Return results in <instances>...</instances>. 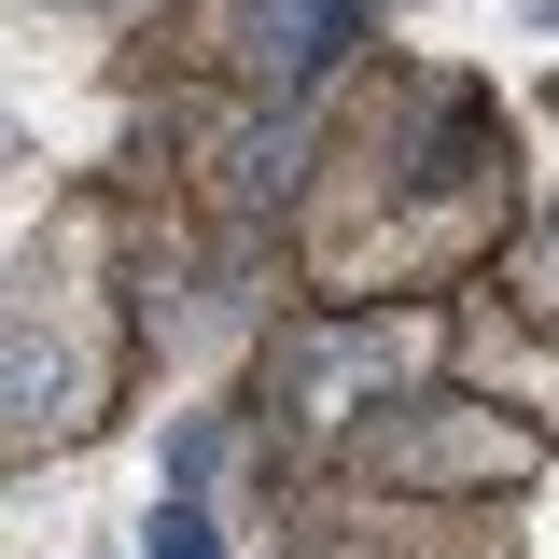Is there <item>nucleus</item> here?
Here are the masks:
<instances>
[{"mask_svg": "<svg viewBox=\"0 0 559 559\" xmlns=\"http://www.w3.org/2000/svg\"><path fill=\"white\" fill-rule=\"evenodd\" d=\"M154 559H224V546H210L197 503H154Z\"/></svg>", "mask_w": 559, "mask_h": 559, "instance_id": "1", "label": "nucleus"}]
</instances>
